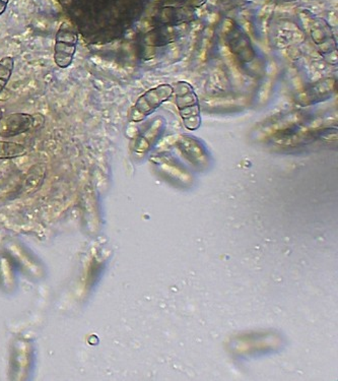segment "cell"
<instances>
[{"label":"cell","instance_id":"6da1fadb","mask_svg":"<svg viewBox=\"0 0 338 381\" xmlns=\"http://www.w3.org/2000/svg\"><path fill=\"white\" fill-rule=\"evenodd\" d=\"M174 95L183 125L191 132L199 130L201 125V105L194 87L187 82L177 83Z\"/></svg>","mask_w":338,"mask_h":381},{"label":"cell","instance_id":"7a4b0ae2","mask_svg":"<svg viewBox=\"0 0 338 381\" xmlns=\"http://www.w3.org/2000/svg\"><path fill=\"white\" fill-rule=\"evenodd\" d=\"M174 95V87L169 83H163L152 88L144 93L135 102L130 112L132 122H140L152 115L157 109L166 103Z\"/></svg>","mask_w":338,"mask_h":381},{"label":"cell","instance_id":"3957f363","mask_svg":"<svg viewBox=\"0 0 338 381\" xmlns=\"http://www.w3.org/2000/svg\"><path fill=\"white\" fill-rule=\"evenodd\" d=\"M45 125V116L40 113L7 114L0 119V137H13L23 133L39 130Z\"/></svg>","mask_w":338,"mask_h":381},{"label":"cell","instance_id":"277c9868","mask_svg":"<svg viewBox=\"0 0 338 381\" xmlns=\"http://www.w3.org/2000/svg\"><path fill=\"white\" fill-rule=\"evenodd\" d=\"M78 36L73 26L63 23L56 33L54 43V63L59 68H68L73 63Z\"/></svg>","mask_w":338,"mask_h":381},{"label":"cell","instance_id":"5b68a950","mask_svg":"<svg viewBox=\"0 0 338 381\" xmlns=\"http://www.w3.org/2000/svg\"><path fill=\"white\" fill-rule=\"evenodd\" d=\"M164 126H165V120H164V118H159L157 120H154V122L152 123V125L149 126V130L142 135L140 140H138L137 145V152H144L147 150H149V147L152 146V142H154V140H157L159 133L163 130Z\"/></svg>","mask_w":338,"mask_h":381},{"label":"cell","instance_id":"8992f818","mask_svg":"<svg viewBox=\"0 0 338 381\" xmlns=\"http://www.w3.org/2000/svg\"><path fill=\"white\" fill-rule=\"evenodd\" d=\"M27 149L23 145L0 140V159H14L25 156Z\"/></svg>","mask_w":338,"mask_h":381},{"label":"cell","instance_id":"52a82bcc","mask_svg":"<svg viewBox=\"0 0 338 381\" xmlns=\"http://www.w3.org/2000/svg\"><path fill=\"white\" fill-rule=\"evenodd\" d=\"M14 68V61L13 57L6 56L0 59V95L4 92L7 83L11 80Z\"/></svg>","mask_w":338,"mask_h":381},{"label":"cell","instance_id":"ba28073f","mask_svg":"<svg viewBox=\"0 0 338 381\" xmlns=\"http://www.w3.org/2000/svg\"><path fill=\"white\" fill-rule=\"evenodd\" d=\"M7 1L9 0H0V16L4 13V9H6Z\"/></svg>","mask_w":338,"mask_h":381},{"label":"cell","instance_id":"9c48e42d","mask_svg":"<svg viewBox=\"0 0 338 381\" xmlns=\"http://www.w3.org/2000/svg\"><path fill=\"white\" fill-rule=\"evenodd\" d=\"M2 116H4V114H2L1 108H0V119H1Z\"/></svg>","mask_w":338,"mask_h":381}]
</instances>
